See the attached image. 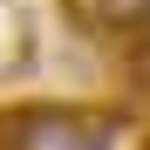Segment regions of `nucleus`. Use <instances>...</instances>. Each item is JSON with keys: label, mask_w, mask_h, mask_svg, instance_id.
Here are the masks:
<instances>
[]
</instances>
